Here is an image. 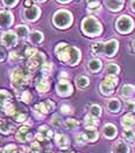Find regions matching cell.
Listing matches in <instances>:
<instances>
[{
  "label": "cell",
  "instance_id": "ac0fdd59",
  "mask_svg": "<svg viewBox=\"0 0 135 153\" xmlns=\"http://www.w3.org/2000/svg\"><path fill=\"white\" fill-rule=\"evenodd\" d=\"M113 153H129V147L128 145L122 140L117 141L114 145H113Z\"/></svg>",
  "mask_w": 135,
  "mask_h": 153
},
{
  "label": "cell",
  "instance_id": "d590c367",
  "mask_svg": "<svg viewBox=\"0 0 135 153\" xmlns=\"http://www.w3.org/2000/svg\"><path fill=\"white\" fill-rule=\"evenodd\" d=\"M90 115L96 117V118H98L99 116L101 115V108H100L99 105H97V104L92 105V106L90 108Z\"/></svg>",
  "mask_w": 135,
  "mask_h": 153
},
{
  "label": "cell",
  "instance_id": "e575fe53",
  "mask_svg": "<svg viewBox=\"0 0 135 153\" xmlns=\"http://www.w3.org/2000/svg\"><path fill=\"white\" fill-rule=\"evenodd\" d=\"M122 137L127 140L132 141L133 139H135V131L129 128V130H125L122 132Z\"/></svg>",
  "mask_w": 135,
  "mask_h": 153
},
{
  "label": "cell",
  "instance_id": "ba28073f",
  "mask_svg": "<svg viewBox=\"0 0 135 153\" xmlns=\"http://www.w3.org/2000/svg\"><path fill=\"white\" fill-rule=\"evenodd\" d=\"M118 47H119V43H118V41L117 40H111L108 42H106V43H104V48H103V54H105V55H107V56H110L112 57L117 51H118Z\"/></svg>",
  "mask_w": 135,
  "mask_h": 153
},
{
  "label": "cell",
  "instance_id": "d4e9b609",
  "mask_svg": "<svg viewBox=\"0 0 135 153\" xmlns=\"http://www.w3.org/2000/svg\"><path fill=\"white\" fill-rule=\"evenodd\" d=\"M120 92H121V96H122L123 98H129V97H132L135 94V88L133 85H131V84H125L121 88Z\"/></svg>",
  "mask_w": 135,
  "mask_h": 153
},
{
  "label": "cell",
  "instance_id": "b9f144b4",
  "mask_svg": "<svg viewBox=\"0 0 135 153\" xmlns=\"http://www.w3.org/2000/svg\"><path fill=\"white\" fill-rule=\"evenodd\" d=\"M32 95H30V92L29 91H24L22 92V95H21V101L25 103H30L32 102Z\"/></svg>",
  "mask_w": 135,
  "mask_h": 153
},
{
  "label": "cell",
  "instance_id": "8992f818",
  "mask_svg": "<svg viewBox=\"0 0 135 153\" xmlns=\"http://www.w3.org/2000/svg\"><path fill=\"white\" fill-rule=\"evenodd\" d=\"M44 61H46V56H44V54L37 51L35 55H33L32 57L28 59V63H27V65H28L29 69L35 70V69H37V68L42 67V65L44 64Z\"/></svg>",
  "mask_w": 135,
  "mask_h": 153
},
{
  "label": "cell",
  "instance_id": "d6986e66",
  "mask_svg": "<svg viewBox=\"0 0 135 153\" xmlns=\"http://www.w3.org/2000/svg\"><path fill=\"white\" fill-rule=\"evenodd\" d=\"M50 88V81L47 77H42L36 82V89L40 92H46Z\"/></svg>",
  "mask_w": 135,
  "mask_h": 153
},
{
  "label": "cell",
  "instance_id": "74e56055",
  "mask_svg": "<svg viewBox=\"0 0 135 153\" xmlns=\"http://www.w3.org/2000/svg\"><path fill=\"white\" fill-rule=\"evenodd\" d=\"M65 126L69 128V130H76V128L79 126V123H78L76 119L70 118V119H68V120L65 122Z\"/></svg>",
  "mask_w": 135,
  "mask_h": 153
},
{
  "label": "cell",
  "instance_id": "f35d334b",
  "mask_svg": "<svg viewBox=\"0 0 135 153\" xmlns=\"http://www.w3.org/2000/svg\"><path fill=\"white\" fill-rule=\"evenodd\" d=\"M52 63H44L42 65V73L44 75H50L51 71H52Z\"/></svg>",
  "mask_w": 135,
  "mask_h": 153
},
{
  "label": "cell",
  "instance_id": "4dcf8cb0",
  "mask_svg": "<svg viewBox=\"0 0 135 153\" xmlns=\"http://www.w3.org/2000/svg\"><path fill=\"white\" fill-rule=\"evenodd\" d=\"M107 108L111 112H118L120 109V102L118 100H111L107 104Z\"/></svg>",
  "mask_w": 135,
  "mask_h": 153
},
{
  "label": "cell",
  "instance_id": "60d3db41",
  "mask_svg": "<svg viewBox=\"0 0 135 153\" xmlns=\"http://www.w3.org/2000/svg\"><path fill=\"white\" fill-rule=\"evenodd\" d=\"M36 53H37V49H36V48H34V47H27V48H26L25 54H24V55H25V56H27V57L29 59V57H32L33 55H35Z\"/></svg>",
  "mask_w": 135,
  "mask_h": 153
},
{
  "label": "cell",
  "instance_id": "5bb4252c",
  "mask_svg": "<svg viewBox=\"0 0 135 153\" xmlns=\"http://www.w3.org/2000/svg\"><path fill=\"white\" fill-rule=\"evenodd\" d=\"M1 42H2L5 46H7V47H13V46H15V43H16V35H15V33L12 32V30L4 33L2 38H1Z\"/></svg>",
  "mask_w": 135,
  "mask_h": 153
},
{
  "label": "cell",
  "instance_id": "db71d44e",
  "mask_svg": "<svg viewBox=\"0 0 135 153\" xmlns=\"http://www.w3.org/2000/svg\"><path fill=\"white\" fill-rule=\"evenodd\" d=\"M132 7H133V11H135V1L132 2Z\"/></svg>",
  "mask_w": 135,
  "mask_h": 153
},
{
  "label": "cell",
  "instance_id": "30bf717a",
  "mask_svg": "<svg viewBox=\"0 0 135 153\" xmlns=\"http://www.w3.org/2000/svg\"><path fill=\"white\" fill-rule=\"evenodd\" d=\"M57 92L60 96H69L72 92V85L68 81L62 79L57 84Z\"/></svg>",
  "mask_w": 135,
  "mask_h": 153
},
{
  "label": "cell",
  "instance_id": "f1b7e54d",
  "mask_svg": "<svg viewBox=\"0 0 135 153\" xmlns=\"http://www.w3.org/2000/svg\"><path fill=\"white\" fill-rule=\"evenodd\" d=\"M28 33H29V29H28V27L25 25H20L16 27V34H18V36H20V38L25 39L28 36Z\"/></svg>",
  "mask_w": 135,
  "mask_h": 153
},
{
  "label": "cell",
  "instance_id": "836d02e7",
  "mask_svg": "<svg viewBox=\"0 0 135 153\" xmlns=\"http://www.w3.org/2000/svg\"><path fill=\"white\" fill-rule=\"evenodd\" d=\"M4 111H5L6 115L13 116L15 114V111H16V106H15L13 103H10V104H7V105L4 106Z\"/></svg>",
  "mask_w": 135,
  "mask_h": 153
},
{
  "label": "cell",
  "instance_id": "277c9868",
  "mask_svg": "<svg viewBox=\"0 0 135 153\" xmlns=\"http://www.w3.org/2000/svg\"><path fill=\"white\" fill-rule=\"evenodd\" d=\"M118 82H119V79H118L117 76H111V75L107 76L101 82V84H100V91H101V94L105 95V96L112 95L113 94V90H114V88L118 84Z\"/></svg>",
  "mask_w": 135,
  "mask_h": 153
},
{
  "label": "cell",
  "instance_id": "9a60e30c",
  "mask_svg": "<svg viewBox=\"0 0 135 153\" xmlns=\"http://www.w3.org/2000/svg\"><path fill=\"white\" fill-rule=\"evenodd\" d=\"M25 18L29 21H34L38 18V15L41 14V11L40 8L36 7V6H32V7H28L25 10Z\"/></svg>",
  "mask_w": 135,
  "mask_h": 153
},
{
  "label": "cell",
  "instance_id": "e0dca14e",
  "mask_svg": "<svg viewBox=\"0 0 135 153\" xmlns=\"http://www.w3.org/2000/svg\"><path fill=\"white\" fill-rule=\"evenodd\" d=\"M55 140H56L57 146L62 150H66L70 145V141L68 139V137L65 134H62V133H58V134L55 136Z\"/></svg>",
  "mask_w": 135,
  "mask_h": 153
},
{
  "label": "cell",
  "instance_id": "52a82bcc",
  "mask_svg": "<svg viewBox=\"0 0 135 153\" xmlns=\"http://www.w3.org/2000/svg\"><path fill=\"white\" fill-rule=\"evenodd\" d=\"M54 109H55V104L50 100H47L44 102L38 103V104L35 105V110L41 117L43 115H46V114H49L51 111H54Z\"/></svg>",
  "mask_w": 135,
  "mask_h": 153
},
{
  "label": "cell",
  "instance_id": "2e32d148",
  "mask_svg": "<svg viewBox=\"0 0 135 153\" xmlns=\"http://www.w3.org/2000/svg\"><path fill=\"white\" fill-rule=\"evenodd\" d=\"M83 137L85 138L86 141H96L98 139L99 134H98V131L96 128H86L85 131L82 133Z\"/></svg>",
  "mask_w": 135,
  "mask_h": 153
},
{
  "label": "cell",
  "instance_id": "d6a6232c",
  "mask_svg": "<svg viewBox=\"0 0 135 153\" xmlns=\"http://www.w3.org/2000/svg\"><path fill=\"white\" fill-rule=\"evenodd\" d=\"M12 117L14 118V120H15V122L22 123V122H25L26 119H27V114H26V112H24V111L16 110V111H15V114H14Z\"/></svg>",
  "mask_w": 135,
  "mask_h": 153
},
{
  "label": "cell",
  "instance_id": "7402d4cb",
  "mask_svg": "<svg viewBox=\"0 0 135 153\" xmlns=\"http://www.w3.org/2000/svg\"><path fill=\"white\" fill-rule=\"evenodd\" d=\"M14 130V125L11 124L8 120L5 119H0V132L4 134H10Z\"/></svg>",
  "mask_w": 135,
  "mask_h": 153
},
{
  "label": "cell",
  "instance_id": "11a10c76",
  "mask_svg": "<svg viewBox=\"0 0 135 153\" xmlns=\"http://www.w3.org/2000/svg\"><path fill=\"white\" fill-rule=\"evenodd\" d=\"M64 153H74V152H72V151H69V150H66V151H65Z\"/></svg>",
  "mask_w": 135,
  "mask_h": 153
},
{
  "label": "cell",
  "instance_id": "484cf974",
  "mask_svg": "<svg viewBox=\"0 0 135 153\" xmlns=\"http://www.w3.org/2000/svg\"><path fill=\"white\" fill-rule=\"evenodd\" d=\"M120 71V68L115 63H110L107 64L106 69H105V73L107 74V76H117V74H119Z\"/></svg>",
  "mask_w": 135,
  "mask_h": 153
},
{
  "label": "cell",
  "instance_id": "4fadbf2b",
  "mask_svg": "<svg viewBox=\"0 0 135 153\" xmlns=\"http://www.w3.org/2000/svg\"><path fill=\"white\" fill-rule=\"evenodd\" d=\"M79 60H80V51H79V49H77L76 47H70V49H69V59H68L66 63L69 65H76L79 62Z\"/></svg>",
  "mask_w": 135,
  "mask_h": 153
},
{
  "label": "cell",
  "instance_id": "bcb514c9",
  "mask_svg": "<svg viewBox=\"0 0 135 153\" xmlns=\"http://www.w3.org/2000/svg\"><path fill=\"white\" fill-rule=\"evenodd\" d=\"M76 141H77V144H85L86 140H85V138L83 137V134L80 133V134H78L77 137H76Z\"/></svg>",
  "mask_w": 135,
  "mask_h": 153
},
{
  "label": "cell",
  "instance_id": "9c48e42d",
  "mask_svg": "<svg viewBox=\"0 0 135 153\" xmlns=\"http://www.w3.org/2000/svg\"><path fill=\"white\" fill-rule=\"evenodd\" d=\"M32 138H33V134H32L30 130L27 128V126L20 128L18 130V132H16V140L20 141V143L32 140Z\"/></svg>",
  "mask_w": 135,
  "mask_h": 153
},
{
  "label": "cell",
  "instance_id": "9f6ffc18",
  "mask_svg": "<svg viewBox=\"0 0 135 153\" xmlns=\"http://www.w3.org/2000/svg\"><path fill=\"white\" fill-rule=\"evenodd\" d=\"M133 49H134V51H135V40H134V41H133Z\"/></svg>",
  "mask_w": 135,
  "mask_h": 153
},
{
  "label": "cell",
  "instance_id": "7a4b0ae2",
  "mask_svg": "<svg viewBox=\"0 0 135 153\" xmlns=\"http://www.w3.org/2000/svg\"><path fill=\"white\" fill-rule=\"evenodd\" d=\"M82 29L84 32V34L89 36H97L101 33V25L99 24L97 19L89 16L85 18L82 22Z\"/></svg>",
  "mask_w": 135,
  "mask_h": 153
},
{
  "label": "cell",
  "instance_id": "7dc6e473",
  "mask_svg": "<svg viewBox=\"0 0 135 153\" xmlns=\"http://www.w3.org/2000/svg\"><path fill=\"white\" fill-rule=\"evenodd\" d=\"M61 111L63 114H71V108L69 105H62Z\"/></svg>",
  "mask_w": 135,
  "mask_h": 153
},
{
  "label": "cell",
  "instance_id": "4316f807",
  "mask_svg": "<svg viewBox=\"0 0 135 153\" xmlns=\"http://www.w3.org/2000/svg\"><path fill=\"white\" fill-rule=\"evenodd\" d=\"M89 68L91 71L93 73H97L101 69V61L98 59H92L90 62H89Z\"/></svg>",
  "mask_w": 135,
  "mask_h": 153
},
{
  "label": "cell",
  "instance_id": "3957f363",
  "mask_svg": "<svg viewBox=\"0 0 135 153\" xmlns=\"http://www.w3.org/2000/svg\"><path fill=\"white\" fill-rule=\"evenodd\" d=\"M71 22H72V15L68 11L62 10L56 12L54 15V24L58 28H66L71 25Z\"/></svg>",
  "mask_w": 135,
  "mask_h": 153
},
{
  "label": "cell",
  "instance_id": "c3c4849f",
  "mask_svg": "<svg viewBox=\"0 0 135 153\" xmlns=\"http://www.w3.org/2000/svg\"><path fill=\"white\" fill-rule=\"evenodd\" d=\"M98 6H99L98 1H94V2H90V4H89V10H90V11H94V10H96Z\"/></svg>",
  "mask_w": 135,
  "mask_h": 153
},
{
  "label": "cell",
  "instance_id": "681fc988",
  "mask_svg": "<svg viewBox=\"0 0 135 153\" xmlns=\"http://www.w3.org/2000/svg\"><path fill=\"white\" fill-rule=\"evenodd\" d=\"M5 57H6V51H5V49L2 47H0V62L4 61Z\"/></svg>",
  "mask_w": 135,
  "mask_h": 153
},
{
  "label": "cell",
  "instance_id": "44dd1931",
  "mask_svg": "<svg viewBox=\"0 0 135 153\" xmlns=\"http://www.w3.org/2000/svg\"><path fill=\"white\" fill-rule=\"evenodd\" d=\"M121 123H122V126L126 128V130L132 128L135 124V116H133L132 114H128V115L123 116Z\"/></svg>",
  "mask_w": 135,
  "mask_h": 153
},
{
  "label": "cell",
  "instance_id": "ffe728a7",
  "mask_svg": "<svg viewBox=\"0 0 135 153\" xmlns=\"http://www.w3.org/2000/svg\"><path fill=\"white\" fill-rule=\"evenodd\" d=\"M103 133L106 138L108 139H112L117 136V128L113 125V124H106L104 128H103Z\"/></svg>",
  "mask_w": 135,
  "mask_h": 153
},
{
  "label": "cell",
  "instance_id": "83f0119b",
  "mask_svg": "<svg viewBox=\"0 0 135 153\" xmlns=\"http://www.w3.org/2000/svg\"><path fill=\"white\" fill-rule=\"evenodd\" d=\"M98 124H99L98 118H96V117H93V116H91V115H89L85 117L86 128H96Z\"/></svg>",
  "mask_w": 135,
  "mask_h": 153
},
{
  "label": "cell",
  "instance_id": "7bdbcfd3",
  "mask_svg": "<svg viewBox=\"0 0 135 153\" xmlns=\"http://www.w3.org/2000/svg\"><path fill=\"white\" fill-rule=\"evenodd\" d=\"M125 109H126V111H128V112L135 111V102L128 101V102L126 103V105H125Z\"/></svg>",
  "mask_w": 135,
  "mask_h": 153
},
{
  "label": "cell",
  "instance_id": "1f68e13d",
  "mask_svg": "<svg viewBox=\"0 0 135 153\" xmlns=\"http://www.w3.org/2000/svg\"><path fill=\"white\" fill-rule=\"evenodd\" d=\"M76 82H77L78 88H80V89H84L86 87H89V84H90V79L86 76H79L76 79Z\"/></svg>",
  "mask_w": 135,
  "mask_h": 153
},
{
  "label": "cell",
  "instance_id": "f5cc1de1",
  "mask_svg": "<svg viewBox=\"0 0 135 153\" xmlns=\"http://www.w3.org/2000/svg\"><path fill=\"white\" fill-rule=\"evenodd\" d=\"M25 4H26V6H29V5H32V1H26Z\"/></svg>",
  "mask_w": 135,
  "mask_h": 153
},
{
  "label": "cell",
  "instance_id": "8fae6325",
  "mask_svg": "<svg viewBox=\"0 0 135 153\" xmlns=\"http://www.w3.org/2000/svg\"><path fill=\"white\" fill-rule=\"evenodd\" d=\"M13 24V15L8 11L0 12V28H8Z\"/></svg>",
  "mask_w": 135,
  "mask_h": 153
},
{
  "label": "cell",
  "instance_id": "5b68a950",
  "mask_svg": "<svg viewBox=\"0 0 135 153\" xmlns=\"http://www.w3.org/2000/svg\"><path fill=\"white\" fill-rule=\"evenodd\" d=\"M134 27V21L132 18H129L128 15H122L119 18V20L117 21V29L122 33V34H127L131 33L133 30Z\"/></svg>",
  "mask_w": 135,
  "mask_h": 153
},
{
  "label": "cell",
  "instance_id": "7c38bea8",
  "mask_svg": "<svg viewBox=\"0 0 135 153\" xmlns=\"http://www.w3.org/2000/svg\"><path fill=\"white\" fill-rule=\"evenodd\" d=\"M51 136H52L51 130H49V128L47 125H43V126H41V128H38V132H37L36 134V139L38 143L40 141L41 143L42 141H48V139L51 138Z\"/></svg>",
  "mask_w": 135,
  "mask_h": 153
},
{
  "label": "cell",
  "instance_id": "f907efd6",
  "mask_svg": "<svg viewBox=\"0 0 135 153\" xmlns=\"http://www.w3.org/2000/svg\"><path fill=\"white\" fill-rule=\"evenodd\" d=\"M18 4V1H4V5L6 6H15Z\"/></svg>",
  "mask_w": 135,
  "mask_h": 153
},
{
  "label": "cell",
  "instance_id": "f6af8a7d",
  "mask_svg": "<svg viewBox=\"0 0 135 153\" xmlns=\"http://www.w3.org/2000/svg\"><path fill=\"white\" fill-rule=\"evenodd\" d=\"M51 124H52L54 126H60V125H61V118H60V116L58 115L54 116L52 119H51Z\"/></svg>",
  "mask_w": 135,
  "mask_h": 153
},
{
  "label": "cell",
  "instance_id": "f546056e",
  "mask_svg": "<svg viewBox=\"0 0 135 153\" xmlns=\"http://www.w3.org/2000/svg\"><path fill=\"white\" fill-rule=\"evenodd\" d=\"M29 40H30L32 43L37 45V43L42 42V40H43V34H42L41 32H37V30L36 32H33L32 35H30V38H29Z\"/></svg>",
  "mask_w": 135,
  "mask_h": 153
},
{
  "label": "cell",
  "instance_id": "6da1fadb",
  "mask_svg": "<svg viewBox=\"0 0 135 153\" xmlns=\"http://www.w3.org/2000/svg\"><path fill=\"white\" fill-rule=\"evenodd\" d=\"M11 79H12V85L16 90L22 89L29 84L32 81V75L28 69L26 68H15L11 73Z\"/></svg>",
  "mask_w": 135,
  "mask_h": 153
},
{
  "label": "cell",
  "instance_id": "8d00e7d4",
  "mask_svg": "<svg viewBox=\"0 0 135 153\" xmlns=\"http://www.w3.org/2000/svg\"><path fill=\"white\" fill-rule=\"evenodd\" d=\"M103 48H104V43H101V42L93 43V45H92V53H93L94 55L103 54Z\"/></svg>",
  "mask_w": 135,
  "mask_h": 153
},
{
  "label": "cell",
  "instance_id": "ab89813d",
  "mask_svg": "<svg viewBox=\"0 0 135 153\" xmlns=\"http://www.w3.org/2000/svg\"><path fill=\"white\" fill-rule=\"evenodd\" d=\"M41 144L38 143V141H34V143H32V145H30V151L32 153H40L41 152Z\"/></svg>",
  "mask_w": 135,
  "mask_h": 153
},
{
  "label": "cell",
  "instance_id": "ee69618b",
  "mask_svg": "<svg viewBox=\"0 0 135 153\" xmlns=\"http://www.w3.org/2000/svg\"><path fill=\"white\" fill-rule=\"evenodd\" d=\"M5 153H18V147L15 146V145H7L6 147H5Z\"/></svg>",
  "mask_w": 135,
  "mask_h": 153
},
{
  "label": "cell",
  "instance_id": "cb8c5ba5",
  "mask_svg": "<svg viewBox=\"0 0 135 153\" xmlns=\"http://www.w3.org/2000/svg\"><path fill=\"white\" fill-rule=\"evenodd\" d=\"M12 103V96L6 90H0V105L4 108L5 105Z\"/></svg>",
  "mask_w": 135,
  "mask_h": 153
},
{
  "label": "cell",
  "instance_id": "816d5d0a",
  "mask_svg": "<svg viewBox=\"0 0 135 153\" xmlns=\"http://www.w3.org/2000/svg\"><path fill=\"white\" fill-rule=\"evenodd\" d=\"M64 77H65V78L68 77V74H66V73H62L61 74V78H64Z\"/></svg>",
  "mask_w": 135,
  "mask_h": 153
},
{
  "label": "cell",
  "instance_id": "603a6c76",
  "mask_svg": "<svg viewBox=\"0 0 135 153\" xmlns=\"http://www.w3.org/2000/svg\"><path fill=\"white\" fill-rule=\"evenodd\" d=\"M123 4H125V1L122 0H117V1H105V5L108 7V10L110 11H115V12H118V11H120L121 8H122Z\"/></svg>",
  "mask_w": 135,
  "mask_h": 153
},
{
  "label": "cell",
  "instance_id": "6f0895ef",
  "mask_svg": "<svg viewBox=\"0 0 135 153\" xmlns=\"http://www.w3.org/2000/svg\"><path fill=\"white\" fill-rule=\"evenodd\" d=\"M0 153H4V152H2V150H0Z\"/></svg>",
  "mask_w": 135,
  "mask_h": 153
}]
</instances>
